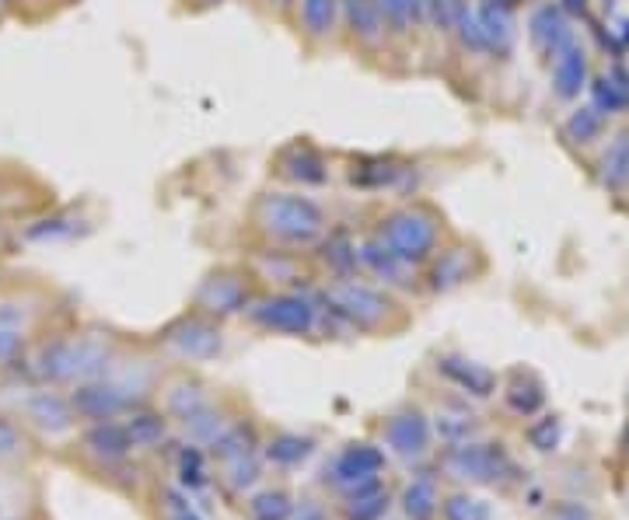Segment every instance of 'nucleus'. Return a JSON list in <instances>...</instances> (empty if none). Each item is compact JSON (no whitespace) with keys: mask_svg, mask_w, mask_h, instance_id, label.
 Here are the masks:
<instances>
[{"mask_svg":"<svg viewBox=\"0 0 629 520\" xmlns=\"http://www.w3.org/2000/svg\"><path fill=\"white\" fill-rule=\"evenodd\" d=\"M315 454V440L301 433H273L270 444L263 447V461L277 468H298Z\"/></svg>","mask_w":629,"mask_h":520,"instance_id":"bb28decb","label":"nucleus"},{"mask_svg":"<svg viewBox=\"0 0 629 520\" xmlns=\"http://www.w3.org/2000/svg\"><path fill=\"white\" fill-rule=\"evenodd\" d=\"M256 294V280H252V273L245 266H217L196 287L193 311L217 318V322H228V318L245 315V308H249Z\"/></svg>","mask_w":629,"mask_h":520,"instance_id":"0eeeda50","label":"nucleus"},{"mask_svg":"<svg viewBox=\"0 0 629 520\" xmlns=\"http://www.w3.org/2000/svg\"><path fill=\"white\" fill-rule=\"evenodd\" d=\"M371 234L388 252L423 269L444 248L448 224H444V213L434 203L406 199V203H395L385 213H378V220L371 224Z\"/></svg>","mask_w":629,"mask_h":520,"instance_id":"20e7f679","label":"nucleus"},{"mask_svg":"<svg viewBox=\"0 0 629 520\" xmlns=\"http://www.w3.org/2000/svg\"><path fill=\"white\" fill-rule=\"evenodd\" d=\"M399 507L409 520H434L441 514V486H437V475L434 472L413 475V482L402 489Z\"/></svg>","mask_w":629,"mask_h":520,"instance_id":"4be33fe9","label":"nucleus"},{"mask_svg":"<svg viewBox=\"0 0 629 520\" xmlns=\"http://www.w3.org/2000/svg\"><path fill=\"white\" fill-rule=\"evenodd\" d=\"M441 514H444V520H490V503L458 493V496L441 500Z\"/></svg>","mask_w":629,"mask_h":520,"instance_id":"58836bf2","label":"nucleus"},{"mask_svg":"<svg viewBox=\"0 0 629 520\" xmlns=\"http://www.w3.org/2000/svg\"><path fill=\"white\" fill-rule=\"evenodd\" d=\"M4 520H21V517H4Z\"/></svg>","mask_w":629,"mask_h":520,"instance_id":"3c124183","label":"nucleus"},{"mask_svg":"<svg viewBox=\"0 0 629 520\" xmlns=\"http://www.w3.org/2000/svg\"><path fill=\"white\" fill-rule=\"evenodd\" d=\"M249 234L263 248H287V252H312L329 238L332 224L325 206L305 189L273 185L252 196L249 203Z\"/></svg>","mask_w":629,"mask_h":520,"instance_id":"f257e3e1","label":"nucleus"},{"mask_svg":"<svg viewBox=\"0 0 629 520\" xmlns=\"http://www.w3.org/2000/svg\"><path fill=\"white\" fill-rule=\"evenodd\" d=\"M158 395H161V412H165L172 423H186L189 416H196V412L207 409L210 402H217L214 388H210L203 377L189 374V370L172 374V377H161Z\"/></svg>","mask_w":629,"mask_h":520,"instance_id":"6ab92c4d","label":"nucleus"},{"mask_svg":"<svg viewBox=\"0 0 629 520\" xmlns=\"http://www.w3.org/2000/svg\"><path fill=\"white\" fill-rule=\"evenodd\" d=\"M221 468V482L231 489L235 496H249L252 489L259 486L263 479V451H249L242 458L228 461V465H217Z\"/></svg>","mask_w":629,"mask_h":520,"instance_id":"cd10ccee","label":"nucleus"},{"mask_svg":"<svg viewBox=\"0 0 629 520\" xmlns=\"http://www.w3.org/2000/svg\"><path fill=\"white\" fill-rule=\"evenodd\" d=\"M0 206H4V189H0Z\"/></svg>","mask_w":629,"mask_h":520,"instance_id":"09e8293b","label":"nucleus"},{"mask_svg":"<svg viewBox=\"0 0 629 520\" xmlns=\"http://www.w3.org/2000/svg\"><path fill=\"white\" fill-rule=\"evenodd\" d=\"M224 0H175V7H179L182 14H207L214 11V7H221Z\"/></svg>","mask_w":629,"mask_h":520,"instance_id":"c03bdc74","label":"nucleus"},{"mask_svg":"<svg viewBox=\"0 0 629 520\" xmlns=\"http://www.w3.org/2000/svg\"><path fill=\"white\" fill-rule=\"evenodd\" d=\"M388 503H392V496H388V489L378 482V486H367L360 489V493L343 496L339 514H343V520H385Z\"/></svg>","mask_w":629,"mask_h":520,"instance_id":"c85d7f7f","label":"nucleus"},{"mask_svg":"<svg viewBox=\"0 0 629 520\" xmlns=\"http://www.w3.org/2000/svg\"><path fill=\"white\" fill-rule=\"evenodd\" d=\"M242 318L266 336L312 339L325 325V304L308 290H270L252 297Z\"/></svg>","mask_w":629,"mask_h":520,"instance_id":"39448f33","label":"nucleus"},{"mask_svg":"<svg viewBox=\"0 0 629 520\" xmlns=\"http://www.w3.org/2000/svg\"><path fill=\"white\" fill-rule=\"evenodd\" d=\"M507 405H511L518 416H532L546 405V388H542L539 377L532 374H514L511 388H507Z\"/></svg>","mask_w":629,"mask_h":520,"instance_id":"2f4dec72","label":"nucleus"},{"mask_svg":"<svg viewBox=\"0 0 629 520\" xmlns=\"http://www.w3.org/2000/svg\"><path fill=\"white\" fill-rule=\"evenodd\" d=\"M249 451H259V440H256V430H252L245 419H231V423L217 433L214 444L207 447V454L217 461V465H228V461L242 458V454H249Z\"/></svg>","mask_w":629,"mask_h":520,"instance_id":"393cba45","label":"nucleus"},{"mask_svg":"<svg viewBox=\"0 0 629 520\" xmlns=\"http://www.w3.org/2000/svg\"><path fill=\"white\" fill-rule=\"evenodd\" d=\"M158 517L161 520H207L196 510L193 496L182 486H165L158 493Z\"/></svg>","mask_w":629,"mask_h":520,"instance_id":"72a5a7b5","label":"nucleus"},{"mask_svg":"<svg viewBox=\"0 0 629 520\" xmlns=\"http://www.w3.org/2000/svg\"><path fill=\"white\" fill-rule=\"evenodd\" d=\"M339 35L357 56H385L388 32L378 0H339Z\"/></svg>","mask_w":629,"mask_h":520,"instance_id":"f8f14e48","label":"nucleus"},{"mask_svg":"<svg viewBox=\"0 0 629 520\" xmlns=\"http://www.w3.org/2000/svg\"><path fill=\"white\" fill-rule=\"evenodd\" d=\"M357 273L374 280L378 287L392 290V294H409V290L420 283V266H413V262L388 252L371 231L357 241Z\"/></svg>","mask_w":629,"mask_h":520,"instance_id":"9d476101","label":"nucleus"},{"mask_svg":"<svg viewBox=\"0 0 629 520\" xmlns=\"http://www.w3.org/2000/svg\"><path fill=\"white\" fill-rule=\"evenodd\" d=\"M259 4L266 7L270 14H277V18H291V7H294V0H259Z\"/></svg>","mask_w":629,"mask_h":520,"instance_id":"a18cd8bd","label":"nucleus"},{"mask_svg":"<svg viewBox=\"0 0 629 520\" xmlns=\"http://www.w3.org/2000/svg\"><path fill=\"white\" fill-rule=\"evenodd\" d=\"M273 175L277 182L291 185V189H312V185L329 182V161L312 140H294V144L280 147L277 161H273Z\"/></svg>","mask_w":629,"mask_h":520,"instance_id":"a211bd4d","label":"nucleus"},{"mask_svg":"<svg viewBox=\"0 0 629 520\" xmlns=\"http://www.w3.org/2000/svg\"><path fill=\"white\" fill-rule=\"evenodd\" d=\"M588 84V56L577 42L553 56V88L560 98H577Z\"/></svg>","mask_w":629,"mask_h":520,"instance_id":"5701e85b","label":"nucleus"},{"mask_svg":"<svg viewBox=\"0 0 629 520\" xmlns=\"http://www.w3.org/2000/svg\"><path fill=\"white\" fill-rule=\"evenodd\" d=\"M25 451H28L25 423H18L14 416H0V468L21 461Z\"/></svg>","mask_w":629,"mask_h":520,"instance_id":"f704fd0d","label":"nucleus"},{"mask_svg":"<svg viewBox=\"0 0 629 520\" xmlns=\"http://www.w3.org/2000/svg\"><path fill=\"white\" fill-rule=\"evenodd\" d=\"M179 482L186 489H196L207 482V468H203V454L196 451V444H186L179 451Z\"/></svg>","mask_w":629,"mask_h":520,"instance_id":"ea45409f","label":"nucleus"},{"mask_svg":"<svg viewBox=\"0 0 629 520\" xmlns=\"http://www.w3.org/2000/svg\"><path fill=\"white\" fill-rule=\"evenodd\" d=\"M385 461H388L385 447L367 444V440H360V444H346L329 458V465H325V472H322V482L339 496L360 493V489H367V486H378L381 472H385Z\"/></svg>","mask_w":629,"mask_h":520,"instance_id":"6e6552de","label":"nucleus"},{"mask_svg":"<svg viewBox=\"0 0 629 520\" xmlns=\"http://www.w3.org/2000/svg\"><path fill=\"white\" fill-rule=\"evenodd\" d=\"M305 252H287V248H263L259 245L249 259V273L256 283L270 290H301L315 280V269L301 259Z\"/></svg>","mask_w":629,"mask_h":520,"instance_id":"4468645a","label":"nucleus"},{"mask_svg":"<svg viewBox=\"0 0 629 520\" xmlns=\"http://www.w3.org/2000/svg\"><path fill=\"white\" fill-rule=\"evenodd\" d=\"M224 322L189 308L158 332V353L175 363H210L224 353Z\"/></svg>","mask_w":629,"mask_h":520,"instance_id":"423d86ee","label":"nucleus"},{"mask_svg":"<svg viewBox=\"0 0 629 520\" xmlns=\"http://www.w3.org/2000/svg\"><path fill=\"white\" fill-rule=\"evenodd\" d=\"M318 301L336 322L367 332V336H388V332H399L406 325V311H402L399 297L360 273L329 276Z\"/></svg>","mask_w":629,"mask_h":520,"instance_id":"7ed1b4c3","label":"nucleus"},{"mask_svg":"<svg viewBox=\"0 0 629 520\" xmlns=\"http://www.w3.org/2000/svg\"><path fill=\"white\" fill-rule=\"evenodd\" d=\"M430 444H434V423L413 405L392 412L381 423V447H385V454H395L406 465H416V461L427 458Z\"/></svg>","mask_w":629,"mask_h":520,"instance_id":"9b49d317","label":"nucleus"},{"mask_svg":"<svg viewBox=\"0 0 629 520\" xmlns=\"http://www.w3.org/2000/svg\"><path fill=\"white\" fill-rule=\"evenodd\" d=\"M437 370H441L451 384H458L465 395L486 398L497 391V374H493L490 367H483V363L465 360V356H455V353L441 356V360H437Z\"/></svg>","mask_w":629,"mask_h":520,"instance_id":"412c9836","label":"nucleus"},{"mask_svg":"<svg viewBox=\"0 0 629 520\" xmlns=\"http://www.w3.org/2000/svg\"><path fill=\"white\" fill-rule=\"evenodd\" d=\"M28 346H32V332L0 322V367H14V363L25 360Z\"/></svg>","mask_w":629,"mask_h":520,"instance_id":"e433bc0d","label":"nucleus"},{"mask_svg":"<svg viewBox=\"0 0 629 520\" xmlns=\"http://www.w3.org/2000/svg\"><path fill=\"white\" fill-rule=\"evenodd\" d=\"M294 510V496L287 489H252L245 500L249 520H287Z\"/></svg>","mask_w":629,"mask_h":520,"instance_id":"7c9ffc66","label":"nucleus"},{"mask_svg":"<svg viewBox=\"0 0 629 520\" xmlns=\"http://www.w3.org/2000/svg\"><path fill=\"white\" fill-rule=\"evenodd\" d=\"M119 346L109 332L102 329H84L70 332V336L46 339L25 356L28 374L39 384L49 388H74V384L95 381L105 370L112 367V360L119 356Z\"/></svg>","mask_w":629,"mask_h":520,"instance_id":"f03ea898","label":"nucleus"},{"mask_svg":"<svg viewBox=\"0 0 629 520\" xmlns=\"http://www.w3.org/2000/svg\"><path fill=\"white\" fill-rule=\"evenodd\" d=\"M602 109H595V105H584V109L570 112L567 119V137L574 140V144H591V140H598V133H602Z\"/></svg>","mask_w":629,"mask_h":520,"instance_id":"4c0bfd02","label":"nucleus"},{"mask_svg":"<svg viewBox=\"0 0 629 520\" xmlns=\"http://www.w3.org/2000/svg\"><path fill=\"white\" fill-rule=\"evenodd\" d=\"M560 433H563V426L556 416H546V419H539V423L528 426V440H532L535 451H556Z\"/></svg>","mask_w":629,"mask_h":520,"instance_id":"a19ab883","label":"nucleus"},{"mask_svg":"<svg viewBox=\"0 0 629 520\" xmlns=\"http://www.w3.org/2000/svg\"><path fill=\"white\" fill-rule=\"evenodd\" d=\"M287 520H332V514L322 500H315V496H301V500H294V510Z\"/></svg>","mask_w":629,"mask_h":520,"instance_id":"79ce46f5","label":"nucleus"},{"mask_svg":"<svg viewBox=\"0 0 629 520\" xmlns=\"http://www.w3.org/2000/svg\"><path fill=\"white\" fill-rule=\"evenodd\" d=\"M67 395L77 412V423H109V419H123L126 412H133V402L126 398V391L105 374L95 377V381L74 384Z\"/></svg>","mask_w":629,"mask_h":520,"instance_id":"2eb2a0df","label":"nucleus"},{"mask_svg":"<svg viewBox=\"0 0 629 520\" xmlns=\"http://www.w3.org/2000/svg\"><path fill=\"white\" fill-rule=\"evenodd\" d=\"M602 182L612 189H623L629 182V137H619L602 158Z\"/></svg>","mask_w":629,"mask_h":520,"instance_id":"c9c22d12","label":"nucleus"},{"mask_svg":"<svg viewBox=\"0 0 629 520\" xmlns=\"http://www.w3.org/2000/svg\"><path fill=\"white\" fill-rule=\"evenodd\" d=\"M287 21L308 53H322L339 39V0H294Z\"/></svg>","mask_w":629,"mask_h":520,"instance_id":"dca6fc26","label":"nucleus"},{"mask_svg":"<svg viewBox=\"0 0 629 520\" xmlns=\"http://www.w3.org/2000/svg\"><path fill=\"white\" fill-rule=\"evenodd\" d=\"M437 437L444 440V444H465V440H476V416H469L465 409L458 412H437V423H434Z\"/></svg>","mask_w":629,"mask_h":520,"instance_id":"473e14b6","label":"nucleus"},{"mask_svg":"<svg viewBox=\"0 0 629 520\" xmlns=\"http://www.w3.org/2000/svg\"><path fill=\"white\" fill-rule=\"evenodd\" d=\"M441 468L458 482L469 486H497L514 472L511 458L500 444H479V440H465V444H448L441 454Z\"/></svg>","mask_w":629,"mask_h":520,"instance_id":"1a4fd4ad","label":"nucleus"},{"mask_svg":"<svg viewBox=\"0 0 629 520\" xmlns=\"http://www.w3.org/2000/svg\"><path fill=\"white\" fill-rule=\"evenodd\" d=\"M18 412H21V423H25L28 430L42 433V437H49V440H60L77 430V412H74V405H70V395L49 388V384H42L39 391H28V395L21 398Z\"/></svg>","mask_w":629,"mask_h":520,"instance_id":"ddd939ff","label":"nucleus"},{"mask_svg":"<svg viewBox=\"0 0 629 520\" xmlns=\"http://www.w3.org/2000/svg\"><path fill=\"white\" fill-rule=\"evenodd\" d=\"M532 42L542 49V53H560V49H567L570 42H574V32H570L567 18H563L556 7H542V11H535L532 18Z\"/></svg>","mask_w":629,"mask_h":520,"instance_id":"a878e982","label":"nucleus"},{"mask_svg":"<svg viewBox=\"0 0 629 520\" xmlns=\"http://www.w3.org/2000/svg\"><path fill=\"white\" fill-rule=\"evenodd\" d=\"M7 517V507H4V496H0V520Z\"/></svg>","mask_w":629,"mask_h":520,"instance_id":"de8ad7c7","label":"nucleus"},{"mask_svg":"<svg viewBox=\"0 0 629 520\" xmlns=\"http://www.w3.org/2000/svg\"><path fill=\"white\" fill-rule=\"evenodd\" d=\"M423 269H427V280H430V290H434V294H441V290H455L472 276V252L469 248H458V245H444Z\"/></svg>","mask_w":629,"mask_h":520,"instance_id":"aec40b11","label":"nucleus"},{"mask_svg":"<svg viewBox=\"0 0 629 520\" xmlns=\"http://www.w3.org/2000/svg\"><path fill=\"white\" fill-rule=\"evenodd\" d=\"M231 419H228V412L221 409L217 402H210L207 409H200L196 416H189L186 423H179L182 426V433H186V440L189 444H196V447H210L217 440V433L228 426Z\"/></svg>","mask_w":629,"mask_h":520,"instance_id":"c756f323","label":"nucleus"},{"mask_svg":"<svg viewBox=\"0 0 629 520\" xmlns=\"http://www.w3.org/2000/svg\"><path fill=\"white\" fill-rule=\"evenodd\" d=\"M133 454L130 433H126L123 419H109V423H84L81 433V458L91 461L102 472H116L126 465Z\"/></svg>","mask_w":629,"mask_h":520,"instance_id":"f3484780","label":"nucleus"},{"mask_svg":"<svg viewBox=\"0 0 629 520\" xmlns=\"http://www.w3.org/2000/svg\"><path fill=\"white\" fill-rule=\"evenodd\" d=\"M549 520H595V510L584 507V503L567 500V503H556V507L549 510Z\"/></svg>","mask_w":629,"mask_h":520,"instance_id":"37998d69","label":"nucleus"},{"mask_svg":"<svg viewBox=\"0 0 629 520\" xmlns=\"http://www.w3.org/2000/svg\"><path fill=\"white\" fill-rule=\"evenodd\" d=\"M168 423H172V419H168L165 412H151L147 405H140V409H133L123 416V426H126V433H130L133 451H154V447L165 444L168 433H172Z\"/></svg>","mask_w":629,"mask_h":520,"instance_id":"b1692460","label":"nucleus"},{"mask_svg":"<svg viewBox=\"0 0 629 520\" xmlns=\"http://www.w3.org/2000/svg\"><path fill=\"white\" fill-rule=\"evenodd\" d=\"M626 451H629V430H626Z\"/></svg>","mask_w":629,"mask_h":520,"instance_id":"8fccbe9b","label":"nucleus"},{"mask_svg":"<svg viewBox=\"0 0 629 520\" xmlns=\"http://www.w3.org/2000/svg\"><path fill=\"white\" fill-rule=\"evenodd\" d=\"M11 7H14V0H0V25L7 21V14H11Z\"/></svg>","mask_w":629,"mask_h":520,"instance_id":"49530a36","label":"nucleus"}]
</instances>
